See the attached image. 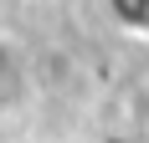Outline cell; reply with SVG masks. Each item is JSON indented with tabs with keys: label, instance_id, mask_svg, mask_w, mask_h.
Returning a JSON list of instances; mask_svg holds the SVG:
<instances>
[{
	"label": "cell",
	"instance_id": "6da1fadb",
	"mask_svg": "<svg viewBox=\"0 0 149 143\" xmlns=\"http://www.w3.org/2000/svg\"><path fill=\"white\" fill-rule=\"evenodd\" d=\"M26 87H31V77H26V56H21V46L0 31V118L15 113V107L26 102Z\"/></svg>",
	"mask_w": 149,
	"mask_h": 143
}]
</instances>
